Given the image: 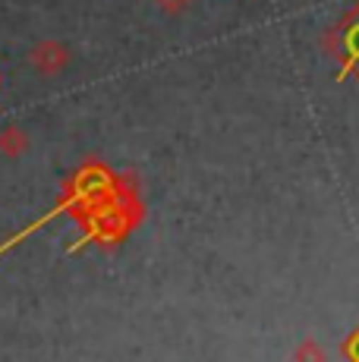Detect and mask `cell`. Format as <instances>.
<instances>
[{
	"instance_id": "cell-1",
	"label": "cell",
	"mask_w": 359,
	"mask_h": 362,
	"mask_svg": "<svg viewBox=\"0 0 359 362\" xmlns=\"http://www.w3.org/2000/svg\"><path fill=\"white\" fill-rule=\"evenodd\" d=\"M70 60H73L70 47H64L60 41H38V45L32 47V54H29V64H32V69H35L38 76L64 73V69L70 66Z\"/></svg>"
},
{
	"instance_id": "cell-3",
	"label": "cell",
	"mask_w": 359,
	"mask_h": 362,
	"mask_svg": "<svg viewBox=\"0 0 359 362\" xmlns=\"http://www.w3.org/2000/svg\"><path fill=\"white\" fill-rule=\"evenodd\" d=\"M29 151V136L19 127H6L0 129V155L4 158H23Z\"/></svg>"
},
{
	"instance_id": "cell-2",
	"label": "cell",
	"mask_w": 359,
	"mask_h": 362,
	"mask_svg": "<svg viewBox=\"0 0 359 362\" xmlns=\"http://www.w3.org/2000/svg\"><path fill=\"white\" fill-rule=\"evenodd\" d=\"M334 35H337V45H341L343 54H347V57H343L347 64H343V69H341V76H347L350 69L359 64V4L343 16L341 29H334Z\"/></svg>"
},
{
	"instance_id": "cell-5",
	"label": "cell",
	"mask_w": 359,
	"mask_h": 362,
	"mask_svg": "<svg viewBox=\"0 0 359 362\" xmlns=\"http://www.w3.org/2000/svg\"><path fill=\"white\" fill-rule=\"evenodd\" d=\"M158 6H161L164 13H183L186 6H189V0H158Z\"/></svg>"
},
{
	"instance_id": "cell-4",
	"label": "cell",
	"mask_w": 359,
	"mask_h": 362,
	"mask_svg": "<svg viewBox=\"0 0 359 362\" xmlns=\"http://www.w3.org/2000/svg\"><path fill=\"white\" fill-rule=\"evenodd\" d=\"M296 362H324V353L315 340H306V344L296 350Z\"/></svg>"
},
{
	"instance_id": "cell-6",
	"label": "cell",
	"mask_w": 359,
	"mask_h": 362,
	"mask_svg": "<svg viewBox=\"0 0 359 362\" xmlns=\"http://www.w3.org/2000/svg\"><path fill=\"white\" fill-rule=\"evenodd\" d=\"M347 353H350V356H353V362H359V331H356L353 337L347 340Z\"/></svg>"
}]
</instances>
